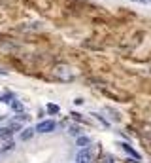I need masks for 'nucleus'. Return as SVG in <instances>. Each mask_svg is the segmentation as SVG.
I'll return each mask as SVG.
<instances>
[{
  "label": "nucleus",
  "instance_id": "obj_8",
  "mask_svg": "<svg viewBox=\"0 0 151 163\" xmlns=\"http://www.w3.org/2000/svg\"><path fill=\"white\" fill-rule=\"evenodd\" d=\"M13 131H11V127H2L0 129V139H4V137H10Z\"/></svg>",
  "mask_w": 151,
  "mask_h": 163
},
{
  "label": "nucleus",
  "instance_id": "obj_7",
  "mask_svg": "<svg viewBox=\"0 0 151 163\" xmlns=\"http://www.w3.org/2000/svg\"><path fill=\"white\" fill-rule=\"evenodd\" d=\"M13 146H15V142H13V140H6L4 146H2V152H10V150H13Z\"/></svg>",
  "mask_w": 151,
  "mask_h": 163
},
{
  "label": "nucleus",
  "instance_id": "obj_4",
  "mask_svg": "<svg viewBox=\"0 0 151 163\" xmlns=\"http://www.w3.org/2000/svg\"><path fill=\"white\" fill-rule=\"evenodd\" d=\"M36 129H32V127H27V129L21 131V140H30L32 139V135H34Z\"/></svg>",
  "mask_w": 151,
  "mask_h": 163
},
{
  "label": "nucleus",
  "instance_id": "obj_3",
  "mask_svg": "<svg viewBox=\"0 0 151 163\" xmlns=\"http://www.w3.org/2000/svg\"><path fill=\"white\" fill-rule=\"evenodd\" d=\"M76 163H93V154L89 148H81V152L76 155Z\"/></svg>",
  "mask_w": 151,
  "mask_h": 163
},
{
  "label": "nucleus",
  "instance_id": "obj_6",
  "mask_svg": "<svg viewBox=\"0 0 151 163\" xmlns=\"http://www.w3.org/2000/svg\"><path fill=\"white\" fill-rule=\"evenodd\" d=\"M89 144H91L89 137H77V146H80V148H87Z\"/></svg>",
  "mask_w": 151,
  "mask_h": 163
},
{
  "label": "nucleus",
  "instance_id": "obj_14",
  "mask_svg": "<svg viewBox=\"0 0 151 163\" xmlns=\"http://www.w3.org/2000/svg\"><path fill=\"white\" fill-rule=\"evenodd\" d=\"M134 2H140V4H151V0H134Z\"/></svg>",
  "mask_w": 151,
  "mask_h": 163
},
{
  "label": "nucleus",
  "instance_id": "obj_11",
  "mask_svg": "<svg viewBox=\"0 0 151 163\" xmlns=\"http://www.w3.org/2000/svg\"><path fill=\"white\" fill-rule=\"evenodd\" d=\"M10 104H11V108H13V110H17V112H19L21 108H23V104H21L19 101H15V99H13V101H11Z\"/></svg>",
  "mask_w": 151,
  "mask_h": 163
},
{
  "label": "nucleus",
  "instance_id": "obj_10",
  "mask_svg": "<svg viewBox=\"0 0 151 163\" xmlns=\"http://www.w3.org/2000/svg\"><path fill=\"white\" fill-rule=\"evenodd\" d=\"M13 101V95L11 93H8V95H2V97H0V103H6V104H10Z\"/></svg>",
  "mask_w": 151,
  "mask_h": 163
},
{
  "label": "nucleus",
  "instance_id": "obj_15",
  "mask_svg": "<svg viewBox=\"0 0 151 163\" xmlns=\"http://www.w3.org/2000/svg\"><path fill=\"white\" fill-rule=\"evenodd\" d=\"M6 74H8V72H6V70H2V68H0V76H6Z\"/></svg>",
  "mask_w": 151,
  "mask_h": 163
},
{
  "label": "nucleus",
  "instance_id": "obj_12",
  "mask_svg": "<svg viewBox=\"0 0 151 163\" xmlns=\"http://www.w3.org/2000/svg\"><path fill=\"white\" fill-rule=\"evenodd\" d=\"M68 133H70V135H76V137H77V135H80V127L70 125V127H68Z\"/></svg>",
  "mask_w": 151,
  "mask_h": 163
},
{
  "label": "nucleus",
  "instance_id": "obj_5",
  "mask_svg": "<svg viewBox=\"0 0 151 163\" xmlns=\"http://www.w3.org/2000/svg\"><path fill=\"white\" fill-rule=\"evenodd\" d=\"M121 146H123V150H125L127 154H131V155H132V158H134V159H140V154H138V152H136V150H134V148H132L131 144H125V142H123V144H121Z\"/></svg>",
  "mask_w": 151,
  "mask_h": 163
},
{
  "label": "nucleus",
  "instance_id": "obj_13",
  "mask_svg": "<svg viewBox=\"0 0 151 163\" xmlns=\"http://www.w3.org/2000/svg\"><path fill=\"white\" fill-rule=\"evenodd\" d=\"M93 116H95V118H96V119H98V122H100V123H102L104 127H108V125H110V123H108V122H106V119H104L102 116H98V114H93Z\"/></svg>",
  "mask_w": 151,
  "mask_h": 163
},
{
  "label": "nucleus",
  "instance_id": "obj_9",
  "mask_svg": "<svg viewBox=\"0 0 151 163\" xmlns=\"http://www.w3.org/2000/svg\"><path fill=\"white\" fill-rule=\"evenodd\" d=\"M59 110H61V108H59L57 104H53V103L47 104V112H49V114H59Z\"/></svg>",
  "mask_w": 151,
  "mask_h": 163
},
{
  "label": "nucleus",
  "instance_id": "obj_16",
  "mask_svg": "<svg viewBox=\"0 0 151 163\" xmlns=\"http://www.w3.org/2000/svg\"><path fill=\"white\" fill-rule=\"evenodd\" d=\"M0 158H2V152H0Z\"/></svg>",
  "mask_w": 151,
  "mask_h": 163
},
{
  "label": "nucleus",
  "instance_id": "obj_2",
  "mask_svg": "<svg viewBox=\"0 0 151 163\" xmlns=\"http://www.w3.org/2000/svg\"><path fill=\"white\" fill-rule=\"evenodd\" d=\"M55 127H57V123L53 119H44V122H40L34 129H36V133H51V131H55Z\"/></svg>",
  "mask_w": 151,
  "mask_h": 163
},
{
  "label": "nucleus",
  "instance_id": "obj_1",
  "mask_svg": "<svg viewBox=\"0 0 151 163\" xmlns=\"http://www.w3.org/2000/svg\"><path fill=\"white\" fill-rule=\"evenodd\" d=\"M53 76L59 82H72L74 80V72H72V68L68 65H57L53 68Z\"/></svg>",
  "mask_w": 151,
  "mask_h": 163
}]
</instances>
